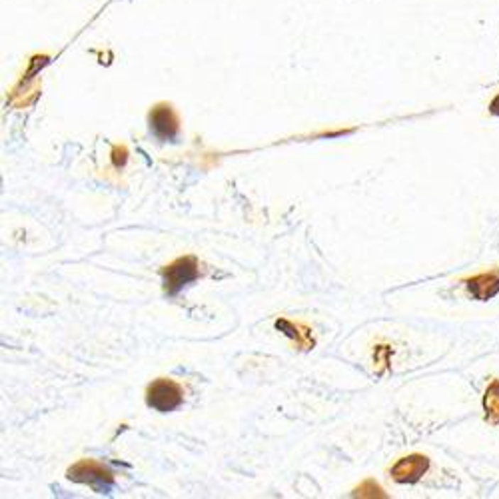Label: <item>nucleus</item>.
I'll list each match as a JSON object with an SVG mask.
<instances>
[{"label": "nucleus", "mask_w": 499, "mask_h": 499, "mask_svg": "<svg viewBox=\"0 0 499 499\" xmlns=\"http://www.w3.org/2000/svg\"><path fill=\"white\" fill-rule=\"evenodd\" d=\"M200 278V264L194 256H182L172 264L162 268V282L164 292L168 296H178L184 287Z\"/></svg>", "instance_id": "obj_1"}, {"label": "nucleus", "mask_w": 499, "mask_h": 499, "mask_svg": "<svg viewBox=\"0 0 499 499\" xmlns=\"http://www.w3.org/2000/svg\"><path fill=\"white\" fill-rule=\"evenodd\" d=\"M68 479L88 486L90 489H94L96 493H110L114 488V476L108 468H104L102 464H98L94 459H82L75 464L72 468L68 469Z\"/></svg>", "instance_id": "obj_2"}, {"label": "nucleus", "mask_w": 499, "mask_h": 499, "mask_svg": "<svg viewBox=\"0 0 499 499\" xmlns=\"http://www.w3.org/2000/svg\"><path fill=\"white\" fill-rule=\"evenodd\" d=\"M184 402V392L176 382L158 378L150 383L146 390V404L152 410H156L160 414H170L174 410H178Z\"/></svg>", "instance_id": "obj_3"}, {"label": "nucleus", "mask_w": 499, "mask_h": 499, "mask_svg": "<svg viewBox=\"0 0 499 499\" xmlns=\"http://www.w3.org/2000/svg\"><path fill=\"white\" fill-rule=\"evenodd\" d=\"M150 130L160 142H174L180 132V120L170 104H158L148 114Z\"/></svg>", "instance_id": "obj_4"}, {"label": "nucleus", "mask_w": 499, "mask_h": 499, "mask_svg": "<svg viewBox=\"0 0 499 499\" xmlns=\"http://www.w3.org/2000/svg\"><path fill=\"white\" fill-rule=\"evenodd\" d=\"M429 469V459L420 454H412L397 459L392 466V478L397 483H415Z\"/></svg>", "instance_id": "obj_5"}, {"label": "nucleus", "mask_w": 499, "mask_h": 499, "mask_svg": "<svg viewBox=\"0 0 499 499\" xmlns=\"http://www.w3.org/2000/svg\"><path fill=\"white\" fill-rule=\"evenodd\" d=\"M468 290L471 296L479 302H488L493 296L499 294V270H489L481 272L478 276L469 278Z\"/></svg>", "instance_id": "obj_6"}, {"label": "nucleus", "mask_w": 499, "mask_h": 499, "mask_svg": "<svg viewBox=\"0 0 499 499\" xmlns=\"http://www.w3.org/2000/svg\"><path fill=\"white\" fill-rule=\"evenodd\" d=\"M276 328L280 329V331H284L286 336H290V338L296 341L302 350H309V348H314L312 329L306 328V326L296 324V322H290V319H278Z\"/></svg>", "instance_id": "obj_7"}, {"label": "nucleus", "mask_w": 499, "mask_h": 499, "mask_svg": "<svg viewBox=\"0 0 499 499\" xmlns=\"http://www.w3.org/2000/svg\"><path fill=\"white\" fill-rule=\"evenodd\" d=\"M483 410L491 424H499V380H493L488 385L483 395Z\"/></svg>", "instance_id": "obj_8"}, {"label": "nucleus", "mask_w": 499, "mask_h": 499, "mask_svg": "<svg viewBox=\"0 0 499 499\" xmlns=\"http://www.w3.org/2000/svg\"><path fill=\"white\" fill-rule=\"evenodd\" d=\"M126 158H128V150L124 148V146H116L114 152H112V162H114V166H116V168L124 166Z\"/></svg>", "instance_id": "obj_9"}, {"label": "nucleus", "mask_w": 499, "mask_h": 499, "mask_svg": "<svg viewBox=\"0 0 499 499\" xmlns=\"http://www.w3.org/2000/svg\"><path fill=\"white\" fill-rule=\"evenodd\" d=\"M489 110L493 112V114H498L499 116V94L491 100V104H489Z\"/></svg>", "instance_id": "obj_10"}]
</instances>
